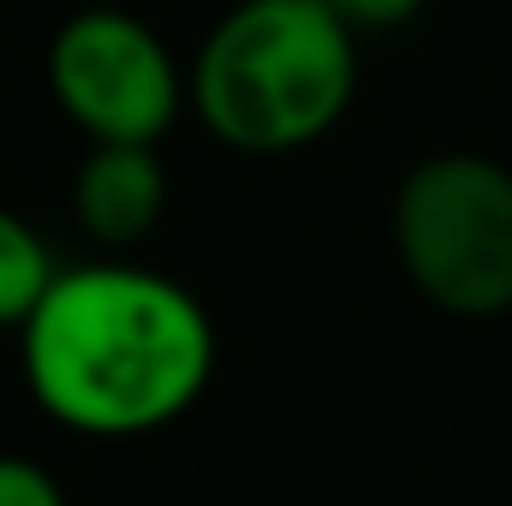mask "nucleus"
I'll use <instances>...</instances> for the list:
<instances>
[{"label":"nucleus","instance_id":"1","mask_svg":"<svg viewBox=\"0 0 512 506\" xmlns=\"http://www.w3.org/2000/svg\"><path fill=\"white\" fill-rule=\"evenodd\" d=\"M30 399L72 435L131 441L185 417L215 376V322L191 286L137 268H60L18 328Z\"/></svg>","mask_w":512,"mask_h":506},{"label":"nucleus","instance_id":"2","mask_svg":"<svg viewBox=\"0 0 512 506\" xmlns=\"http://www.w3.org/2000/svg\"><path fill=\"white\" fill-rule=\"evenodd\" d=\"M185 96L239 155H292L346 120L358 30L328 0H239L197 48Z\"/></svg>","mask_w":512,"mask_h":506},{"label":"nucleus","instance_id":"3","mask_svg":"<svg viewBox=\"0 0 512 506\" xmlns=\"http://www.w3.org/2000/svg\"><path fill=\"white\" fill-rule=\"evenodd\" d=\"M393 251L447 316L512 310V167L471 149L417 161L393 197Z\"/></svg>","mask_w":512,"mask_h":506},{"label":"nucleus","instance_id":"4","mask_svg":"<svg viewBox=\"0 0 512 506\" xmlns=\"http://www.w3.org/2000/svg\"><path fill=\"white\" fill-rule=\"evenodd\" d=\"M48 90L90 143H161L179 120L185 72L126 6H84L48 42Z\"/></svg>","mask_w":512,"mask_h":506},{"label":"nucleus","instance_id":"5","mask_svg":"<svg viewBox=\"0 0 512 506\" xmlns=\"http://www.w3.org/2000/svg\"><path fill=\"white\" fill-rule=\"evenodd\" d=\"M167 215V167L155 143H90L72 173V221L102 245L131 251Z\"/></svg>","mask_w":512,"mask_h":506},{"label":"nucleus","instance_id":"6","mask_svg":"<svg viewBox=\"0 0 512 506\" xmlns=\"http://www.w3.org/2000/svg\"><path fill=\"white\" fill-rule=\"evenodd\" d=\"M54 274L60 262L42 245V233L24 215L0 209V328H24V316L42 304Z\"/></svg>","mask_w":512,"mask_h":506},{"label":"nucleus","instance_id":"7","mask_svg":"<svg viewBox=\"0 0 512 506\" xmlns=\"http://www.w3.org/2000/svg\"><path fill=\"white\" fill-rule=\"evenodd\" d=\"M0 506H66V489L48 465L24 453H0Z\"/></svg>","mask_w":512,"mask_h":506},{"label":"nucleus","instance_id":"8","mask_svg":"<svg viewBox=\"0 0 512 506\" xmlns=\"http://www.w3.org/2000/svg\"><path fill=\"white\" fill-rule=\"evenodd\" d=\"M358 36L364 30H399V24H411L417 12H423V0H328Z\"/></svg>","mask_w":512,"mask_h":506}]
</instances>
